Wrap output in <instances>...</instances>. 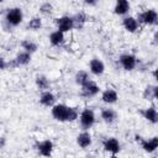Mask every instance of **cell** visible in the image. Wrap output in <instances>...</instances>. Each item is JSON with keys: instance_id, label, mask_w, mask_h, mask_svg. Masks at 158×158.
<instances>
[{"instance_id": "obj_1", "label": "cell", "mask_w": 158, "mask_h": 158, "mask_svg": "<svg viewBox=\"0 0 158 158\" xmlns=\"http://www.w3.org/2000/svg\"><path fill=\"white\" fill-rule=\"evenodd\" d=\"M22 20H23V12L20 7H11L5 14V21L12 27L19 26L22 22Z\"/></svg>"}, {"instance_id": "obj_2", "label": "cell", "mask_w": 158, "mask_h": 158, "mask_svg": "<svg viewBox=\"0 0 158 158\" xmlns=\"http://www.w3.org/2000/svg\"><path fill=\"white\" fill-rule=\"evenodd\" d=\"M69 106L65 104H54L52 106L51 114L56 121L59 122H67L68 121V115H69Z\"/></svg>"}, {"instance_id": "obj_3", "label": "cell", "mask_w": 158, "mask_h": 158, "mask_svg": "<svg viewBox=\"0 0 158 158\" xmlns=\"http://www.w3.org/2000/svg\"><path fill=\"white\" fill-rule=\"evenodd\" d=\"M79 121H80V126L83 127V130H89L93 127V125L95 123V114L91 109L85 107L80 115H79Z\"/></svg>"}, {"instance_id": "obj_4", "label": "cell", "mask_w": 158, "mask_h": 158, "mask_svg": "<svg viewBox=\"0 0 158 158\" xmlns=\"http://www.w3.org/2000/svg\"><path fill=\"white\" fill-rule=\"evenodd\" d=\"M137 21H138V23L141 22L144 25H156L158 21V14L154 9H148L138 15Z\"/></svg>"}, {"instance_id": "obj_5", "label": "cell", "mask_w": 158, "mask_h": 158, "mask_svg": "<svg viewBox=\"0 0 158 158\" xmlns=\"http://www.w3.org/2000/svg\"><path fill=\"white\" fill-rule=\"evenodd\" d=\"M56 26H57V30L62 31L63 33L65 32H69L74 28V22H73V19L72 16H60L58 19H56Z\"/></svg>"}, {"instance_id": "obj_6", "label": "cell", "mask_w": 158, "mask_h": 158, "mask_svg": "<svg viewBox=\"0 0 158 158\" xmlns=\"http://www.w3.org/2000/svg\"><path fill=\"white\" fill-rule=\"evenodd\" d=\"M118 62H120L121 67H122L125 70H127V72L133 70V69L136 68V65H137V58H136V56H133V54H131V53L121 54Z\"/></svg>"}, {"instance_id": "obj_7", "label": "cell", "mask_w": 158, "mask_h": 158, "mask_svg": "<svg viewBox=\"0 0 158 158\" xmlns=\"http://www.w3.org/2000/svg\"><path fill=\"white\" fill-rule=\"evenodd\" d=\"M102 147H104V149L106 152H109L112 156H116L120 152V149H121V144H120L118 139L115 138V137H109V138L104 139Z\"/></svg>"}, {"instance_id": "obj_8", "label": "cell", "mask_w": 158, "mask_h": 158, "mask_svg": "<svg viewBox=\"0 0 158 158\" xmlns=\"http://www.w3.org/2000/svg\"><path fill=\"white\" fill-rule=\"evenodd\" d=\"M80 88H81V95L85 96V98H93V96H95V95H98L100 93L99 85L95 81H93V80L86 81Z\"/></svg>"}, {"instance_id": "obj_9", "label": "cell", "mask_w": 158, "mask_h": 158, "mask_svg": "<svg viewBox=\"0 0 158 158\" xmlns=\"http://www.w3.org/2000/svg\"><path fill=\"white\" fill-rule=\"evenodd\" d=\"M136 139L139 141L141 143V147L143 148L144 152H148V153H152L157 149L158 147V137H152L149 139H143L142 137L139 136H136Z\"/></svg>"}, {"instance_id": "obj_10", "label": "cell", "mask_w": 158, "mask_h": 158, "mask_svg": "<svg viewBox=\"0 0 158 158\" xmlns=\"http://www.w3.org/2000/svg\"><path fill=\"white\" fill-rule=\"evenodd\" d=\"M36 148L38 151V153L43 157H49L53 152V148H54V144L51 139H43L41 142H38L36 144Z\"/></svg>"}, {"instance_id": "obj_11", "label": "cell", "mask_w": 158, "mask_h": 158, "mask_svg": "<svg viewBox=\"0 0 158 158\" xmlns=\"http://www.w3.org/2000/svg\"><path fill=\"white\" fill-rule=\"evenodd\" d=\"M89 70L94 75H101L105 72V64L99 58H93L89 63Z\"/></svg>"}, {"instance_id": "obj_12", "label": "cell", "mask_w": 158, "mask_h": 158, "mask_svg": "<svg viewBox=\"0 0 158 158\" xmlns=\"http://www.w3.org/2000/svg\"><path fill=\"white\" fill-rule=\"evenodd\" d=\"M101 100L105 102V104H115L117 100H118V94L115 89L112 88H107L105 89L102 93H101Z\"/></svg>"}, {"instance_id": "obj_13", "label": "cell", "mask_w": 158, "mask_h": 158, "mask_svg": "<svg viewBox=\"0 0 158 158\" xmlns=\"http://www.w3.org/2000/svg\"><path fill=\"white\" fill-rule=\"evenodd\" d=\"M122 26H123V28H125L127 32L135 33V32L138 30L139 23H138L137 19H135V17H132V16H126V17H123V20H122Z\"/></svg>"}, {"instance_id": "obj_14", "label": "cell", "mask_w": 158, "mask_h": 158, "mask_svg": "<svg viewBox=\"0 0 158 158\" xmlns=\"http://www.w3.org/2000/svg\"><path fill=\"white\" fill-rule=\"evenodd\" d=\"M40 104L46 107H52L56 104V95L49 90H43L40 96Z\"/></svg>"}, {"instance_id": "obj_15", "label": "cell", "mask_w": 158, "mask_h": 158, "mask_svg": "<svg viewBox=\"0 0 158 158\" xmlns=\"http://www.w3.org/2000/svg\"><path fill=\"white\" fill-rule=\"evenodd\" d=\"M31 62V53L22 51L19 52L17 56L15 57V59L12 60V65L14 67H21V65H27Z\"/></svg>"}, {"instance_id": "obj_16", "label": "cell", "mask_w": 158, "mask_h": 158, "mask_svg": "<svg viewBox=\"0 0 158 158\" xmlns=\"http://www.w3.org/2000/svg\"><path fill=\"white\" fill-rule=\"evenodd\" d=\"M91 142H93V138H91V135L88 132V130H84L77 136V143L80 148H88L91 144Z\"/></svg>"}, {"instance_id": "obj_17", "label": "cell", "mask_w": 158, "mask_h": 158, "mask_svg": "<svg viewBox=\"0 0 158 158\" xmlns=\"http://www.w3.org/2000/svg\"><path fill=\"white\" fill-rule=\"evenodd\" d=\"M130 1L128 0H116L114 12L118 16H123L130 11Z\"/></svg>"}, {"instance_id": "obj_18", "label": "cell", "mask_w": 158, "mask_h": 158, "mask_svg": "<svg viewBox=\"0 0 158 158\" xmlns=\"http://www.w3.org/2000/svg\"><path fill=\"white\" fill-rule=\"evenodd\" d=\"M48 40H49V42H51L52 46L58 47V46H62V44L64 43V41H65V36H64V33H63L62 31L56 30V31L51 32Z\"/></svg>"}, {"instance_id": "obj_19", "label": "cell", "mask_w": 158, "mask_h": 158, "mask_svg": "<svg viewBox=\"0 0 158 158\" xmlns=\"http://www.w3.org/2000/svg\"><path fill=\"white\" fill-rule=\"evenodd\" d=\"M143 117L152 122V123H157L158 121V114H157V109L154 106H151V107H147L144 111H143Z\"/></svg>"}, {"instance_id": "obj_20", "label": "cell", "mask_w": 158, "mask_h": 158, "mask_svg": "<svg viewBox=\"0 0 158 158\" xmlns=\"http://www.w3.org/2000/svg\"><path fill=\"white\" fill-rule=\"evenodd\" d=\"M116 112H115V110H112V109H102L101 110V118H102V121L104 122H106V123H112L115 120H116Z\"/></svg>"}, {"instance_id": "obj_21", "label": "cell", "mask_w": 158, "mask_h": 158, "mask_svg": "<svg viewBox=\"0 0 158 158\" xmlns=\"http://www.w3.org/2000/svg\"><path fill=\"white\" fill-rule=\"evenodd\" d=\"M74 79H75V83H77L79 86H81V85H84L86 81L90 80V77H89L88 72H85V70H79V72H77Z\"/></svg>"}, {"instance_id": "obj_22", "label": "cell", "mask_w": 158, "mask_h": 158, "mask_svg": "<svg viewBox=\"0 0 158 158\" xmlns=\"http://www.w3.org/2000/svg\"><path fill=\"white\" fill-rule=\"evenodd\" d=\"M35 81L40 90H47L49 88V80L46 75H37Z\"/></svg>"}, {"instance_id": "obj_23", "label": "cell", "mask_w": 158, "mask_h": 158, "mask_svg": "<svg viewBox=\"0 0 158 158\" xmlns=\"http://www.w3.org/2000/svg\"><path fill=\"white\" fill-rule=\"evenodd\" d=\"M143 96H144V99H147V100L157 99V96H158L157 86H156V85H148V86L144 89V91H143Z\"/></svg>"}, {"instance_id": "obj_24", "label": "cell", "mask_w": 158, "mask_h": 158, "mask_svg": "<svg viewBox=\"0 0 158 158\" xmlns=\"http://www.w3.org/2000/svg\"><path fill=\"white\" fill-rule=\"evenodd\" d=\"M21 47H22L23 51H26V52H28V53H31V54L37 51V44H36L35 42L30 41V40H23V41L21 42Z\"/></svg>"}, {"instance_id": "obj_25", "label": "cell", "mask_w": 158, "mask_h": 158, "mask_svg": "<svg viewBox=\"0 0 158 158\" xmlns=\"http://www.w3.org/2000/svg\"><path fill=\"white\" fill-rule=\"evenodd\" d=\"M72 19L74 22V27H81L86 21V16L84 12H78L74 16H72Z\"/></svg>"}, {"instance_id": "obj_26", "label": "cell", "mask_w": 158, "mask_h": 158, "mask_svg": "<svg viewBox=\"0 0 158 158\" xmlns=\"http://www.w3.org/2000/svg\"><path fill=\"white\" fill-rule=\"evenodd\" d=\"M27 26H28V28H31L32 31H37V30H40V28L42 27V19L38 17V16H35V17H32V19L28 21Z\"/></svg>"}, {"instance_id": "obj_27", "label": "cell", "mask_w": 158, "mask_h": 158, "mask_svg": "<svg viewBox=\"0 0 158 158\" xmlns=\"http://www.w3.org/2000/svg\"><path fill=\"white\" fill-rule=\"evenodd\" d=\"M52 10H53V6H52L49 2H44V4H42L41 7H40V12L43 14V15H49V14L52 12Z\"/></svg>"}, {"instance_id": "obj_28", "label": "cell", "mask_w": 158, "mask_h": 158, "mask_svg": "<svg viewBox=\"0 0 158 158\" xmlns=\"http://www.w3.org/2000/svg\"><path fill=\"white\" fill-rule=\"evenodd\" d=\"M7 67V63H6V60L0 56V70H4L5 68Z\"/></svg>"}, {"instance_id": "obj_29", "label": "cell", "mask_w": 158, "mask_h": 158, "mask_svg": "<svg viewBox=\"0 0 158 158\" xmlns=\"http://www.w3.org/2000/svg\"><path fill=\"white\" fill-rule=\"evenodd\" d=\"M84 2L86 5H89V6H95L96 2H98V0H84Z\"/></svg>"}, {"instance_id": "obj_30", "label": "cell", "mask_w": 158, "mask_h": 158, "mask_svg": "<svg viewBox=\"0 0 158 158\" xmlns=\"http://www.w3.org/2000/svg\"><path fill=\"white\" fill-rule=\"evenodd\" d=\"M4 144H5V138L4 137H0V148L4 147Z\"/></svg>"}, {"instance_id": "obj_31", "label": "cell", "mask_w": 158, "mask_h": 158, "mask_svg": "<svg viewBox=\"0 0 158 158\" xmlns=\"http://www.w3.org/2000/svg\"><path fill=\"white\" fill-rule=\"evenodd\" d=\"M0 1H4V0H0Z\"/></svg>"}]
</instances>
